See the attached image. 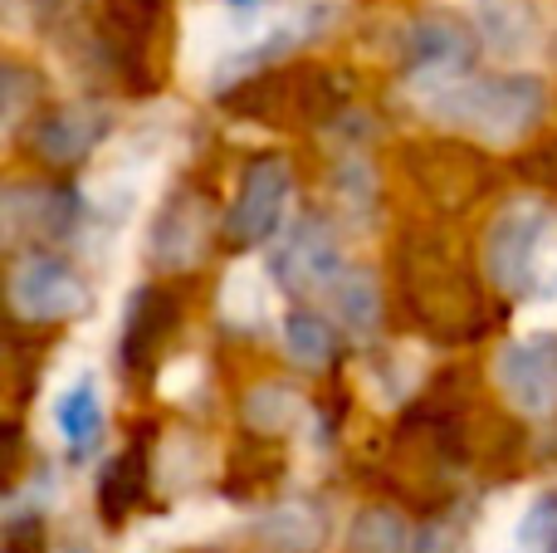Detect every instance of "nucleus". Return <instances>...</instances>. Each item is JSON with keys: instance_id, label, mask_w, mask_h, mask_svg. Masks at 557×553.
<instances>
[{"instance_id": "nucleus-1", "label": "nucleus", "mask_w": 557, "mask_h": 553, "mask_svg": "<svg viewBox=\"0 0 557 553\" xmlns=\"http://www.w3.org/2000/svg\"><path fill=\"white\" fill-rule=\"evenodd\" d=\"M445 94L435 98V108L450 118H460L480 143L490 147H513L543 123L548 113V94L539 78L513 74V78H450L435 74Z\"/></svg>"}, {"instance_id": "nucleus-2", "label": "nucleus", "mask_w": 557, "mask_h": 553, "mask_svg": "<svg viewBox=\"0 0 557 553\" xmlns=\"http://www.w3.org/2000/svg\"><path fill=\"white\" fill-rule=\"evenodd\" d=\"M548 245V206L523 196L509 201L494 225L484 231V274L494 280V290L504 294H523L539 280V260Z\"/></svg>"}, {"instance_id": "nucleus-3", "label": "nucleus", "mask_w": 557, "mask_h": 553, "mask_svg": "<svg viewBox=\"0 0 557 553\" xmlns=\"http://www.w3.org/2000/svg\"><path fill=\"white\" fill-rule=\"evenodd\" d=\"M401 274H406V294H411V304L421 309L425 323H435L441 333H455V339L480 329L484 304L474 294V280L465 270H455V265H445L431 245H425V260H416L406 250Z\"/></svg>"}, {"instance_id": "nucleus-4", "label": "nucleus", "mask_w": 557, "mask_h": 553, "mask_svg": "<svg viewBox=\"0 0 557 553\" xmlns=\"http://www.w3.org/2000/svg\"><path fill=\"white\" fill-rule=\"evenodd\" d=\"M10 309L20 314L25 323H59V319H74L84 314L88 304V290L78 280V270L59 255H45V250H29L10 265Z\"/></svg>"}, {"instance_id": "nucleus-5", "label": "nucleus", "mask_w": 557, "mask_h": 553, "mask_svg": "<svg viewBox=\"0 0 557 553\" xmlns=\"http://www.w3.org/2000/svg\"><path fill=\"white\" fill-rule=\"evenodd\" d=\"M494 378L509 407H519L523 417H548L557 407V333L513 339L494 362Z\"/></svg>"}, {"instance_id": "nucleus-6", "label": "nucleus", "mask_w": 557, "mask_h": 553, "mask_svg": "<svg viewBox=\"0 0 557 553\" xmlns=\"http://www.w3.org/2000/svg\"><path fill=\"white\" fill-rule=\"evenodd\" d=\"M274 274L284 290L294 294H333L337 280H343V245H337L333 225L318 221V216H308V221H298L294 231L278 241V255H274Z\"/></svg>"}, {"instance_id": "nucleus-7", "label": "nucleus", "mask_w": 557, "mask_h": 553, "mask_svg": "<svg viewBox=\"0 0 557 553\" xmlns=\"http://www.w3.org/2000/svg\"><path fill=\"white\" fill-rule=\"evenodd\" d=\"M288 196H294V172H288L284 157H260V162H250L240 176L235 211H231V235L245 245L270 241L278 231V221H284Z\"/></svg>"}, {"instance_id": "nucleus-8", "label": "nucleus", "mask_w": 557, "mask_h": 553, "mask_svg": "<svg viewBox=\"0 0 557 553\" xmlns=\"http://www.w3.org/2000/svg\"><path fill=\"white\" fill-rule=\"evenodd\" d=\"M206 235H211L206 201L196 192H176L152 221V260L162 270H186L206 255Z\"/></svg>"}, {"instance_id": "nucleus-9", "label": "nucleus", "mask_w": 557, "mask_h": 553, "mask_svg": "<svg viewBox=\"0 0 557 553\" xmlns=\"http://www.w3.org/2000/svg\"><path fill=\"white\" fill-rule=\"evenodd\" d=\"M406 54L416 59L421 74H460L470 54V29L450 15H421L406 29Z\"/></svg>"}, {"instance_id": "nucleus-10", "label": "nucleus", "mask_w": 557, "mask_h": 553, "mask_svg": "<svg viewBox=\"0 0 557 553\" xmlns=\"http://www.w3.org/2000/svg\"><path fill=\"white\" fill-rule=\"evenodd\" d=\"M103 127H108L103 108H64V113H49L45 123H35V152L45 157V162H78V157L94 152Z\"/></svg>"}, {"instance_id": "nucleus-11", "label": "nucleus", "mask_w": 557, "mask_h": 553, "mask_svg": "<svg viewBox=\"0 0 557 553\" xmlns=\"http://www.w3.org/2000/svg\"><path fill=\"white\" fill-rule=\"evenodd\" d=\"M176 323V299L162 290H143L133 299V309H127L123 319V353L127 362H147L157 348L166 343V333H172Z\"/></svg>"}, {"instance_id": "nucleus-12", "label": "nucleus", "mask_w": 557, "mask_h": 553, "mask_svg": "<svg viewBox=\"0 0 557 553\" xmlns=\"http://www.w3.org/2000/svg\"><path fill=\"white\" fill-rule=\"evenodd\" d=\"M54 421H59V437H64V446L74 451V456H84V451L98 446V437H103V397H98L94 378H78L74 388L59 397L54 407Z\"/></svg>"}, {"instance_id": "nucleus-13", "label": "nucleus", "mask_w": 557, "mask_h": 553, "mask_svg": "<svg viewBox=\"0 0 557 553\" xmlns=\"http://www.w3.org/2000/svg\"><path fill=\"white\" fill-rule=\"evenodd\" d=\"M474 25L499 54H523L539 35V20L523 0H474Z\"/></svg>"}, {"instance_id": "nucleus-14", "label": "nucleus", "mask_w": 557, "mask_h": 553, "mask_svg": "<svg viewBox=\"0 0 557 553\" xmlns=\"http://www.w3.org/2000/svg\"><path fill=\"white\" fill-rule=\"evenodd\" d=\"M221 309L235 329H260L264 314H270V280H264L260 265H235L221 290Z\"/></svg>"}, {"instance_id": "nucleus-15", "label": "nucleus", "mask_w": 557, "mask_h": 553, "mask_svg": "<svg viewBox=\"0 0 557 553\" xmlns=\"http://www.w3.org/2000/svg\"><path fill=\"white\" fill-rule=\"evenodd\" d=\"M333 304L352 333H372L382 323V284L372 270H347L333 290Z\"/></svg>"}, {"instance_id": "nucleus-16", "label": "nucleus", "mask_w": 557, "mask_h": 553, "mask_svg": "<svg viewBox=\"0 0 557 553\" xmlns=\"http://www.w3.org/2000/svg\"><path fill=\"white\" fill-rule=\"evenodd\" d=\"M69 225V206L59 192H10L5 196V231L20 235V231H64Z\"/></svg>"}, {"instance_id": "nucleus-17", "label": "nucleus", "mask_w": 557, "mask_h": 553, "mask_svg": "<svg viewBox=\"0 0 557 553\" xmlns=\"http://www.w3.org/2000/svg\"><path fill=\"white\" fill-rule=\"evenodd\" d=\"M298 417H304V397H298L294 388H284V382H264V388H255L250 397H245V421H250L255 431H264V437L288 431Z\"/></svg>"}, {"instance_id": "nucleus-18", "label": "nucleus", "mask_w": 557, "mask_h": 553, "mask_svg": "<svg viewBox=\"0 0 557 553\" xmlns=\"http://www.w3.org/2000/svg\"><path fill=\"white\" fill-rule=\"evenodd\" d=\"M162 10H166V0H108V25H113V35H117L113 45L127 49V64L143 54V45L157 29Z\"/></svg>"}, {"instance_id": "nucleus-19", "label": "nucleus", "mask_w": 557, "mask_h": 553, "mask_svg": "<svg viewBox=\"0 0 557 553\" xmlns=\"http://www.w3.org/2000/svg\"><path fill=\"white\" fill-rule=\"evenodd\" d=\"M318 539H323V529H318L313 509L304 505H284L264 519V544L274 553H318Z\"/></svg>"}, {"instance_id": "nucleus-20", "label": "nucleus", "mask_w": 557, "mask_h": 553, "mask_svg": "<svg viewBox=\"0 0 557 553\" xmlns=\"http://www.w3.org/2000/svg\"><path fill=\"white\" fill-rule=\"evenodd\" d=\"M284 348L304 368H327L333 362V329L318 314H288L284 319Z\"/></svg>"}, {"instance_id": "nucleus-21", "label": "nucleus", "mask_w": 557, "mask_h": 553, "mask_svg": "<svg viewBox=\"0 0 557 553\" xmlns=\"http://www.w3.org/2000/svg\"><path fill=\"white\" fill-rule=\"evenodd\" d=\"M143 495H147L143 451H127V456L117 460V466L103 476V486H98V500H103V515H108V519H123L127 509H133Z\"/></svg>"}, {"instance_id": "nucleus-22", "label": "nucleus", "mask_w": 557, "mask_h": 553, "mask_svg": "<svg viewBox=\"0 0 557 553\" xmlns=\"http://www.w3.org/2000/svg\"><path fill=\"white\" fill-rule=\"evenodd\" d=\"M347 549L352 553H411V534H406V525L392 509H367V515H357Z\"/></svg>"}, {"instance_id": "nucleus-23", "label": "nucleus", "mask_w": 557, "mask_h": 553, "mask_svg": "<svg viewBox=\"0 0 557 553\" xmlns=\"http://www.w3.org/2000/svg\"><path fill=\"white\" fill-rule=\"evenodd\" d=\"M519 544L529 553H557V490L533 500V509L519 525Z\"/></svg>"}, {"instance_id": "nucleus-24", "label": "nucleus", "mask_w": 557, "mask_h": 553, "mask_svg": "<svg viewBox=\"0 0 557 553\" xmlns=\"http://www.w3.org/2000/svg\"><path fill=\"white\" fill-rule=\"evenodd\" d=\"M45 534H39V519H10L5 553H45Z\"/></svg>"}]
</instances>
